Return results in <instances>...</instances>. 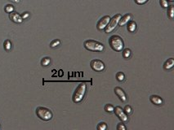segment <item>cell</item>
<instances>
[{"mask_svg": "<svg viewBox=\"0 0 174 130\" xmlns=\"http://www.w3.org/2000/svg\"><path fill=\"white\" fill-rule=\"evenodd\" d=\"M109 44L111 48L113 49L114 51H121L122 50L124 49V41L118 35H113L111 36L110 39H109Z\"/></svg>", "mask_w": 174, "mask_h": 130, "instance_id": "obj_1", "label": "cell"}, {"mask_svg": "<svg viewBox=\"0 0 174 130\" xmlns=\"http://www.w3.org/2000/svg\"><path fill=\"white\" fill-rule=\"evenodd\" d=\"M86 89H87V86H86L85 83H81L78 85L75 93H74V95H73V102L74 103H79L83 100L84 95H85Z\"/></svg>", "mask_w": 174, "mask_h": 130, "instance_id": "obj_2", "label": "cell"}, {"mask_svg": "<svg viewBox=\"0 0 174 130\" xmlns=\"http://www.w3.org/2000/svg\"><path fill=\"white\" fill-rule=\"evenodd\" d=\"M84 47L90 51H102L104 50V45L97 41L87 40L84 42Z\"/></svg>", "mask_w": 174, "mask_h": 130, "instance_id": "obj_3", "label": "cell"}, {"mask_svg": "<svg viewBox=\"0 0 174 130\" xmlns=\"http://www.w3.org/2000/svg\"><path fill=\"white\" fill-rule=\"evenodd\" d=\"M36 114L39 119H43L44 121H48L53 118V113L49 109L45 108L43 107H39L36 109Z\"/></svg>", "mask_w": 174, "mask_h": 130, "instance_id": "obj_4", "label": "cell"}, {"mask_svg": "<svg viewBox=\"0 0 174 130\" xmlns=\"http://www.w3.org/2000/svg\"><path fill=\"white\" fill-rule=\"evenodd\" d=\"M120 18H121V15L120 14H116L115 16H114L112 18H111L110 22L108 23L107 26L105 28V31L106 33L111 32L115 29L116 26L119 24V21Z\"/></svg>", "mask_w": 174, "mask_h": 130, "instance_id": "obj_5", "label": "cell"}, {"mask_svg": "<svg viewBox=\"0 0 174 130\" xmlns=\"http://www.w3.org/2000/svg\"><path fill=\"white\" fill-rule=\"evenodd\" d=\"M91 68L96 72H102L105 69V63L99 60H93L91 61Z\"/></svg>", "mask_w": 174, "mask_h": 130, "instance_id": "obj_6", "label": "cell"}, {"mask_svg": "<svg viewBox=\"0 0 174 130\" xmlns=\"http://www.w3.org/2000/svg\"><path fill=\"white\" fill-rule=\"evenodd\" d=\"M114 111L115 112L116 116L119 117V119L122 122H127L128 120V117H127V114L125 113V111L120 107H116Z\"/></svg>", "mask_w": 174, "mask_h": 130, "instance_id": "obj_7", "label": "cell"}, {"mask_svg": "<svg viewBox=\"0 0 174 130\" xmlns=\"http://www.w3.org/2000/svg\"><path fill=\"white\" fill-rule=\"evenodd\" d=\"M110 20H111L110 16H103L102 18L99 21H98V23H97V29L100 30V31L105 29V28L107 26L108 23L110 22Z\"/></svg>", "mask_w": 174, "mask_h": 130, "instance_id": "obj_8", "label": "cell"}, {"mask_svg": "<svg viewBox=\"0 0 174 130\" xmlns=\"http://www.w3.org/2000/svg\"><path fill=\"white\" fill-rule=\"evenodd\" d=\"M9 18L11 20V21L15 22L17 24H21L22 23L23 19L19 13H17L16 11H12L11 13H9Z\"/></svg>", "mask_w": 174, "mask_h": 130, "instance_id": "obj_9", "label": "cell"}, {"mask_svg": "<svg viewBox=\"0 0 174 130\" xmlns=\"http://www.w3.org/2000/svg\"><path fill=\"white\" fill-rule=\"evenodd\" d=\"M114 93L117 94V96L119 98V99H120L122 102H125V101L127 100L126 94H125L124 91L120 87H115V88H114Z\"/></svg>", "mask_w": 174, "mask_h": 130, "instance_id": "obj_10", "label": "cell"}, {"mask_svg": "<svg viewBox=\"0 0 174 130\" xmlns=\"http://www.w3.org/2000/svg\"><path fill=\"white\" fill-rule=\"evenodd\" d=\"M132 20V15L130 14H126L124 16H121V18L119 21V26H124L126 24H127V22L130 21Z\"/></svg>", "mask_w": 174, "mask_h": 130, "instance_id": "obj_11", "label": "cell"}, {"mask_svg": "<svg viewBox=\"0 0 174 130\" xmlns=\"http://www.w3.org/2000/svg\"><path fill=\"white\" fill-rule=\"evenodd\" d=\"M150 102H151L152 103L155 104V105H162V104H163V99H162L160 97L156 96V95H152V96H150Z\"/></svg>", "mask_w": 174, "mask_h": 130, "instance_id": "obj_12", "label": "cell"}, {"mask_svg": "<svg viewBox=\"0 0 174 130\" xmlns=\"http://www.w3.org/2000/svg\"><path fill=\"white\" fill-rule=\"evenodd\" d=\"M173 66H174V60L172 58H171V59H169V60L164 63V64H163V68H164L165 70H169V69H171V68H173Z\"/></svg>", "mask_w": 174, "mask_h": 130, "instance_id": "obj_13", "label": "cell"}, {"mask_svg": "<svg viewBox=\"0 0 174 130\" xmlns=\"http://www.w3.org/2000/svg\"><path fill=\"white\" fill-rule=\"evenodd\" d=\"M127 30L130 31V32H134L137 29V24L136 22L133 21V20H130V21L127 22Z\"/></svg>", "mask_w": 174, "mask_h": 130, "instance_id": "obj_14", "label": "cell"}, {"mask_svg": "<svg viewBox=\"0 0 174 130\" xmlns=\"http://www.w3.org/2000/svg\"><path fill=\"white\" fill-rule=\"evenodd\" d=\"M168 16L171 20L174 17V7L172 5L168 7Z\"/></svg>", "mask_w": 174, "mask_h": 130, "instance_id": "obj_15", "label": "cell"}, {"mask_svg": "<svg viewBox=\"0 0 174 130\" xmlns=\"http://www.w3.org/2000/svg\"><path fill=\"white\" fill-rule=\"evenodd\" d=\"M3 46H4V49H5L7 51H9L11 48V42L9 40H6L3 43Z\"/></svg>", "mask_w": 174, "mask_h": 130, "instance_id": "obj_16", "label": "cell"}, {"mask_svg": "<svg viewBox=\"0 0 174 130\" xmlns=\"http://www.w3.org/2000/svg\"><path fill=\"white\" fill-rule=\"evenodd\" d=\"M116 78H117L118 81H123L125 78L124 74L122 73V72H119V73H117V74H116Z\"/></svg>", "mask_w": 174, "mask_h": 130, "instance_id": "obj_17", "label": "cell"}, {"mask_svg": "<svg viewBox=\"0 0 174 130\" xmlns=\"http://www.w3.org/2000/svg\"><path fill=\"white\" fill-rule=\"evenodd\" d=\"M4 10L7 13H11L12 11H14V7L11 4H8V5L6 6L5 8H4Z\"/></svg>", "mask_w": 174, "mask_h": 130, "instance_id": "obj_18", "label": "cell"}, {"mask_svg": "<svg viewBox=\"0 0 174 130\" xmlns=\"http://www.w3.org/2000/svg\"><path fill=\"white\" fill-rule=\"evenodd\" d=\"M114 110V106L111 105V104H106L105 107V111L106 112H109V113H111V112H113Z\"/></svg>", "mask_w": 174, "mask_h": 130, "instance_id": "obj_19", "label": "cell"}, {"mask_svg": "<svg viewBox=\"0 0 174 130\" xmlns=\"http://www.w3.org/2000/svg\"><path fill=\"white\" fill-rule=\"evenodd\" d=\"M50 62H51V60H50L49 58H47V57H46V58H44V59L42 60L41 64L43 65V66H44V67H46V66H47V65H49Z\"/></svg>", "mask_w": 174, "mask_h": 130, "instance_id": "obj_20", "label": "cell"}, {"mask_svg": "<svg viewBox=\"0 0 174 130\" xmlns=\"http://www.w3.org/2000/svg\"><path fill=\"white\" fill-rule=\"evenodd\" d=\"M106 128H107V125L104 122H102L97 125V129L98 130H105Z\"/></svg>", "mask_w": 174, "mask_h": 130, "instance_id": "obj_21", "label": "cell"}, {"mask_svg": "<svg viewBox=\"0 0 174 130\" xmlns=\"http://www.w3.org/2000/svg\"><path fill=\"white\" fill-rule=\"evenodd\" d=\"M123 55H124V58H126V59H127V58H129L130 55H131V50L128 48L125 49L124 51H123Z\"/></svg>", "mask_w": 174, "mask_h": 130, "instance_id": "obj_22", "label": "cell"}, {"mask_svg": "<svg viewBox=\"0 0 174 130\" xmlns=\"http://www.w3.org/2000/svg\"><path fill=\"white\" fill-rule=\"evenodd\" d=\"M60 43H61V41L58 40V39H56V40L53 41L52 42H51V44H50V46L52 47V48H54V47H56V46H57L60 45Z\"/></svg>", "mask_w": 174, "mask_h": 130, "instance_id": "obj_23", "label": "cell"}, {"mask_svg": "<svg viewBox=\"0 0 174 130\" xmlns=\"http://www.w3.org/2000/svg\"><path fill=\"white\" fill-rule=\"evenodd\" d=\"M160 4L163 8H168V7H169L168 0H160Z\"/></svg>", "mask_w": 174, "mask_h": 130, "instance_id": "obj_24", "label": "cell"}, {"mask_svg": "<svg viewBox=\"0 0 174 130\" xmlns=\"http://www.w3.org/2000/svg\"><path fill=\"white\" fill-rule=\"evenodd\" d=\"M124 111H125V113L129 115V114L132 113V107H131L129 105H127L124 107Z\"/></svg>", "mask_w": 174, "mask_h": 130, "instance_id": "obj_25", "label": "cell"}, {"mask_svg": "<svg viewBox=\"0 0 174 130\" xmlns=\"http://www.w3.org/2000/svg\"><path fill=\"white\" fill-rule=\"evenodd\" d=\"M135 3L138 5H143L145 3H147L148 2V0H134Z\"/></svg>", "mask_w": 174, "mask_h": 130, "instance_id": "obj_26", "label": "cell"}, {"mask_svg": "<svg viewBox=\"0 0 174 130\" xmlns=\"http://www.w3.org/2000/svg\"><path fill=\"white\" fill-rule=\"evenodd\" d=\"M117 129L118 130H126V126L124 124H119L117 125Z\"/></svg>", "mask_w": 174, "mask_h": 130, "instance_id": "obj_27", "label": "cell"}, {"mask_svg": "<svg viewBox=\"0 0 174 130\" xmlns=\"http://www.w3.org/2000/svg\"><path fill=\"white\" fill-rule=\"evenodd\" d=\"M21 16L23 20H25L27 19L28 17L30 16V13H29V12H24V13H23L22 15H21Z\"/></svg>", "mask_w": 174, "mask_h": 130, "instance_id": "obj_28", "label": "cell"}, {"mask_svg": "<svg viewBox=\"0 0 174 130\" xmlns=\"http://www.w3.org/2000/svg\"><path fill=\"white\" fill-rule=\"evenodd\" d=\"M9 1H11V2H13V3H20V1L21 0H9Z\"/></svg>", "mask_w": 174, "mask_h": 130, "instance_id": "obj_29", "label": "cell"}, {"mask_svg": "<svg viewBox=\"0 0 174 130\" xmlns=\"http://www.w3.org/2000/svg\"><path fill=\"white\" fill-rule=\"evenodd\" d=\"M169 1H171V2H172V1H173V0H169Z\"/></svg>", "mask_w": 174, "mask_h": 130, "instance_id": "obj_30", "label": "cell"}]
</instances>
